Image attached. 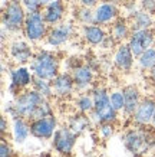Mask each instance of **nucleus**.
Listing matches in <instances>:
<instances>
[{
  "label": "nucleus",
  "mask_w": 155,
  "mask_h": 157,
  "mask_svg": "<svg viewBox=\"0 0 155 157\" xmlns=\"http://www.w3.org/2000/svg\"><path fill=\"white\" fill-rule=\"evenodd\" d=\"M146 125L127 130L122 136V144L134 157H145L155 148V128L146 130Z\"/></svg>",
  "instance_id": "obj_1"
},
{
  "label": "nucleus",
  "mask_w": 155,
  "mask_h": 157,
  "mask_svg": "<svg viewBox=\"0 0 155 157\" xmlns=\"http://www.w3.org/2000/svg\"><path fill=\"white\" fill-rule=\"evenodd\" d=\"M94 111L89 114L92 124L99 125L102 123H115L118 120V111L111 105V94L103 86L92 90Z\"/></svg>",
  "instance_id": "obj_2"
},
{
  "label": "nucleus",
  "mask_w": 155,
  "mask_h": 157,
  "mask_svg": "<svg viewBox=\"0 0 155 157\" xmlns=\"http://www.w3.org/2000/svg\"><path fill=\"white\" fill-rule=\"evenodd\" d=\"M30 71L33 72L35 78L52 81L59 74V59L56 53L47 49L38 51L30 61Z\"/></svg>",
  "instance_id": "obj_3"
},
{
  "label": "nucleus",
  "mask_w": 155,
  "mask_h": 157,
  "mask_svg": "<svg viewBox=\"0 0 155 157\" xmlns=\"http://www.w3.org/2000/svg\"><path fill=\"white\" fill-rule=\"evenodd\" d=\"M28 12L24 10L22 0H9L3 5L2 13V25L7 32H20L23 30Z\"/></svg>",
  "instance_id": "obj_4"
},
{
  "label": "nucleus",
  "mask_w": 155,
  "mask_h": 157,
  "mask_svg": "<svg viewBox=\"0 0 155 157\" xmlns=\"http://www.w3.org/2000/svg\"><path fill=\"white\" fill-rule=\"evenodd\" d=\"M45 100H46V98L40 95L38 91H35L33 88L32 90L28 88V90L22 91L17 97H14L13 104H14V107H16V111H17L19 117H23V118L30 121V120L33 118V114H35L36 108H38Z\"/></svg>",
  "instance_id": "obj_5"
},
{
  "label": "nucleus",
  "mask_w": 155,
  "mask_h": 157,
  "mask_svg": "<svg viewBox=\"0 0 155 157\" xmlns=\"http://www.w3.org/2000/svg\"><path fill=\"white\" fill-rule=\"evenodd\" d=\"M49 32V25L43 19L42 12L36 13H28L26 22L23 26V35L26 40L30 43H38L43 39H46Z\"/></svg>",
  "instance_id": "obj_6"
},
{
  "label": "nucleus",
  "mask_w": 155,
  "mask_h": 157,
  "mask_svg": "<svg viewBox=\"0 0 155 157\" xmlns=\"http://www.w3.org/2000/svg\"><path fill=\"white\" fill-rule=\"evenodd\" d=\"M76 137H78V136H76L68 125L57 127V130L55 131L53 137H52L53 150H55L57 154H62V156H69V154H72L73 148H75V144H76Z\"/></svg>",
  "instance_id": "obj_7"
},
{
  "label": "nucleus",
  "mask_w": 155,
  "mask_h": 157,
  "mask_svg": "<svg viewBox=\"0 0 155 157\" xmlns=\"http://www.w3.org/2000/svg\"><path fill=\"white\" fill-rule=\"evenodd\" d=\"M155 45V30L154 29H144V30H134L128 39V46L132 53L138 58L142 52Z\"/></svg>",
  "instance_id": "obj_8"
},
{
  "label": "nucleus",
  "mask_w": 155,
  "mask_h": 157,
  "mask_svg": "<svg viewBox=\"0 0 155 157\" xmlns=\"http://www.w3.org/2000/svg\"><path fill=\"white\" fill-rule=\"evenodd\" d=\"M57 130V120L55 115L30 120V136L38 140H50Z\"/></svg>",
  "instance_id": "obj_9"
},
{
  "label": "nucleus",
  "mask_w": 155,
  "mask_h": 157,
  "mask_svg": "<svg viewBox=\"0 0 155 157\" xmlns=\"http://www.w3.org/2000/svg\"><path fill=\"white\" fill-rule=\"evenodd\" d=\"M73 32H75L73 25L69 23V22H62V23L52 26L49 29L46 36V43L52 48H59V46L69 42Z\"/></svg>",
  "instance_id": "obj_10"
},
{
  "label": "nucleus",
  "mask_w": 155,
  "mask_h": 157,
  "mask_svg": "<svg viewBox=\"0 0 155 157\" xmlns=\"http://www.w3.org/2000/svg\"><path fill=\"white\" fill-rule=\"evenodd\" d=\"M95 25L99 26H106V25H112L115 20L119 17V6L111 2H102L99 5L95 6Z\"/></svg>",
  "instance_id": "obj_11"
},
{
  "label": "nucleus",
  "mask_w": 155,
  "mask_h": 157,
  "mask_svg": "<svg viewBox=\"0 0 155 157\" xmlns=\"http://www.w3.org/2000/svg\"><path fill=\"white\" fill-rule=\"evenodd\" d=\"M155 114V98L152 97H145L142 98L139 102L138 108L135 109V113L132 115V121L136 125H148L152 123Z\"/></svg>",
  "instance_id": "obj_12"
},
{
  "label": "nucleus",
  "mask_w": 155,
  "mask_h": 157,
  "mask_svg": "<svg viewBox=\"0 0 155 157\" xmlns=\"http://www.w3.org/2000/svg\"><path fill=\"white\" fill-rule=\"evenodd\" d=\"M9 55L12 61L16 62L17 65H24L33 59L35 53L30 46V43L26 40H14L9 46Z\"/></svg>",
  "instance_id": "obj_13"
},
{
  "label": "nucleus",
  "mask_w": 155,
  "mask_h": 157,
  "mask_svg": "<svg viewBox=\"0 0 155 157\" xmlns=\"http://www.w3.org/2000/svg\"><path fill=\"white\" fill-rule=\"evenodd\" d=\"M9 78H10L9 85L16 86L20 91L28 90L29 86L33 84V81H35L33 72L30 71V68L24 67V65H19V67L13 68L9 72Z\"/></svg>",
  "instance_id": "obj_14"
},
{
  "label": "nucleus",
  "mask_w": 155,
  "mask_h": 157,
  "mask_svg": "<svg viewBox=\"0 0 155 157\" xmlns=\"http://www.w3.org/2000/svg\"><path fill=\"white\" fill-rule=\"evenodd\" d=\"M43 19L49 26H56L62 23V20L66 14V6L63 0H55L49 5H46L42 10Z\"/></svg>",
  "instance_id": "obj_15"
},
{
  "label": "nucleus",
  "mask_w": 155,
  "mask_h": 157,
  "mask_svg": "<svg viewBox=\"0 0 155 157\" xmlns=\"http://www.w3.org/2000/svg\"><path fill=\"white\" fill-rule=\"evenodd\" d=\"M52 85H53V94L59 98L69 97L75 90V81L72 78V74L68 72H59L52 79Z\"/></svg>",
  "instance_id": "obj_16"
},
{
  "label": "nucleus",
  "mask_w": 155,
  "mask_h": 157,
  "mask_svg": "<svg viewBox=\"0 0 155 157\" xmlns=\"http://www.w3.org/2000/svg\"><path fill=\"white\" fill-rule=\"evenodd\" d=\"M82 38L88 45L92 46H102V43L106 40L108 33L106 30L103 29V26L99 25H85L82 26Z\"/></svg>",
  "instance_id": "obj_17"
},
{
  "label": "nucleus",
  "mask_w": 155,
  "mask_h": 157,
  "mask_svg": "<svg viewBox=\"0 0 155 157\" xmlns=\"http://www.w3.org/2000/svg\"><path fill=\"white\" fill-rule=\"evenodd\" d=\"M71 74L75 81V88L79 91L88 90L94 82V71L89 65H76Z\"/></svg>",
  "instance_id": "obj_18"
},
{
  "label": "nucleus",
  "mask_w": 155,
  "mask_h": 157,
  "mask_svg": "<svg viewBox=\"0 0 155 157\" xmlns=\"http://www.w3.org/2000/svg\"><path fill=\"white\" fill-rule=\"evenodd\" d=\"M134 59H135V55L132 53L131 48L128 46V43H121L118 46L115 55H113V63H115V67L124 72H129L132 69Z\"/></svg>",
  "instance_id": "obj_19"
},
{
  "label": "nucleus",
  "mask_w": 155,
  "mask_h": 157,
  "mask_svg": "<svg viewBox=\"0 0 155 157\" xmlns=\"http://www.w3.org/2000/svg\"><path fill=\"white\" fill-rule=\"evenodd\" d=\"M128 22L134 30H144V29H154V16L142 9L135 10L134 13L128 14Z\"/></svg>",
  "instance_id": "obj_20"
},
{
  "label": "nucleus",
  "mask_w": 155,
  "mask_h": 157,
  "mask_svg": "<svg viewBox=\"0 0 155 157\" xmlns=\"http://www.w3.org/2000/svg\"><path fill=\"white\" fill-rule=\"evenodd\" d=\"M124 97H125V107H124V114L128 117H132L135 109L138 108L139 102L142 101L141 91L138 90L136 85H127L122 88Z\"/></svg>",
  "instance_id": "obj_21"
},
{
  "label": "nucleus",
  "mask_w": 155,
  "mask_h": 157,
  "mask_svg": "<svg viewBox=\"0 0 155 157\" xmlns=\"http://www.w3.org/2000/svg\"><path fill=\"white\" fill-rule=\"evenodd\" d=\"M12 136L14 143L23 144L30 136V121L23 117H16L12 120Z\"/></svg>",
  "instance_id": "obj_22"
},
{
  "label": "nucleus",
  "mask_w": 155,
  "mask_h": 157,
  "mask_svg": "<svg viewBox=\"0 0 155 157\" xmlns=\"http://www.w3.org/2000/svg\"><path fill=\"white\" fill-rule=\"evenodd\" d=\"M132 33L131 25L125 17H118L112 25H111V33L109 36L116 43H122L124 40H128Z\"/></svg>",
  "instance_id": "obj_23"
},
{
  "label": "nucleus",
  "mask_w": 155,
  "mask_h": 157,
  "mask_svg": "<svg viewBox=\"0 0 155 157\" xmlns=\"http://www.w3.org/2000/svg\"><path fill=\"white\" fill-rule=\"evenodd\" d=\"M90 124H92V120H90L89 114H83V113H79V111L76 114L71 115L69 120H68V127L76 136H80L82 133H85L90 127Z\"/></svg>",
  "instance_id": "obj_24"
},
{
  "label": "nucleus",
  "mask_w": 155,
  "mask_h": 157,
  "mask_svg": "<svg viewBox=\"0 0 155 157\" xmlns=\"http://www.w3.org/2000/svg\"><path fill=\"white\" fill-rule=\"evenodd\" d=\"M32 88L35 91H38L42 97H45L46 100L52 98L55 95L53 94V85H52V81H47V79H42V78H35V81L32 84Z\"/></svg>",
  "instance_id": "obj_25"
},
{
  "label": "nucleus",
  "mask_w": 155,
  "mask_h": 157,
  "mask_svg": "<svg viewBox=\"0 0 155 157\" xmlns=\"http://www.w3.org/2000/svg\"><path fill=\"white\" fill-rule=\"evenodd\" d=\"M136 62L141 69L149 71L155 67V46L154 48H148L145 52H142L139 56L136 58Z\"/></svg>",
  "instance_id": "obj_26"
},
{
  "label": "nucleus",
  "mask_w": 155,
  "mask_h": 157,
  "mask_svg": "<svg viewBox=\"0 0 155 157\" xmlns=\"http://www.w3.org/2000/svg\"><path fill=\"white\" fill-rule=\"evenodd\" d=\"M76 109L83 114H90L94 111V98L92 94H80L75 101Z\"/></svg>",
  "instance_id": "obj_27"
},
{
  "label": "nucleus",
  "mask_w": 155,
  "mask_h": 157,
  "mask_svg": "<svg viewBox=\"0 0 155 157\" xmlns=\"http://www.w3.org/2000/svg\"><path fill=\"white\" fill-rule=\"evenodd\" d=\"M76 19L82 26L85 25H94L95 23V13L92 7H86V6H82L78 10H76Z\"/></svg>",
  "instance_id": "obj_28"
},
{
  "label": "nucleus",
  "mask_w": 155,
  "mask_h": 157,
  "mask_svg": "<svg viewBox=\"0 0 155 157\" xmlns=\"http://www.w3.org/2000/svg\"><path fill=\"white\" fill-rule=\"evenodd\" d=\"M111 105L116 109L118 113L119 111H124V107H125V97H124L122 90H116L111 92Z\"/></svg>",
  "instance_id": "obj_29"
},
{
  "label": "nucleus",
  "mask_w": 155,
  "mask_h": 157,
  "mask_svg": "<svg viewBox=\"0 0 155 157\" xmlns=\"http://www.w3.org/2000/svg\"><path fill=\"white\" fill-rule=\"evenodd\" d=\"M49 115H53V108H52L50 102L49 100H45L42 104L39 105L35 114H33V118L32 120H36V118H43V117H49Z\"/></svg>",
  "instance_id": "obj_30"
},
{
  "label": "nucleus",
  "mask_w": 155,
  "mask_h": 157,
  "mask_svg": "<svg viewBox=\"0 0 155 157\" xmlns=\"http://www.w3.org/2000/svg\"><path fill=\"white\" fill-rule=\"evenodd\" d=\"M98 131L103 140H109L115 134V125L113 123H102L98 125Z\"/></svg>",
  "instance_id": "obj_31"
},
{
  "label": "nucleus",
  "mask_w": 155,
  "mask_h": 157,
  "mask_svg": "<svg viewBox=\"0 0 155 157\" xmlns=\"http://www.w3.org/2000/svg\"><path fill=\"white\" fill-rule=\"evenodd\" d=\"M22 5H23L24 10L28 13H36V12H42V0H22Z\"/></svg>",
  "instance_id": "obj_32"
},
{
  "label": "nucleus",
  "mask_w": 155,
  "mask_h": 157,
  "mask_svg": "<svg viewBox=\"0 0 155 157\" xmlns=\"http://www.w3.org/2000/svg\"><path fill=\"white\" fill-rule=\"evenodd\" d=\"M139 9L145 10L152 16H155V0H141L139 2Z\"/></svg>",
  "instance_id": "obj_33"
},
{
  "label": "nucleus",
  "mask_w": 155,
  "mask_h": 157,
  "mask_svg": "<svg viewBox=\"0 0 155 157\" xmlns=\"http://www.w3.org/2000/svg\"><path fill=\"white\" fill-rule=\"evenodd\" d=\"M0 157H13V150L5 138H2V143H0Z\"/></svg>",
  "instance_id": "obj_34"
},
{
  "label": "nucleus",
  "mask_w": 155,
  "mask_h": 157,
  "mask_svg": "<svg viewBox=\"0 0 155 157\" xmlns=\"http://www.w3.org/2000/svg\"><path fill=\"white\" fill-rule=\"evenodd\" d=\"M80 5L82 6H86V7H95V6L98 5L99 0H79Z\"/></svg>",
  "instance_id": "obj_35"
},
{
  "label": "nucleus",
  "mask_w": 155,
  "mask_h": 157,
  "mask_svg": "<svg viewBox=\"0 0 155 157\" xmlns=\"http://www.w3.org/2000/svg\"><path fill=\"white\" fill-rule=\"evenodd\" d=\"M0 131H2V134H5L7 131V120H6V117L0 118Z\"/></svg>",
  "instance_id": "obj_36"
},
{
  "label": "nucleus",
  "mask_w": 155,
  "mask_h": 157,
  "mask_svg": "<svg viewBox=\"0 0 155 157\" xmlns=\"http://www.w3.org/2000/svg\"><path fill=\"white\" fill-rule=\"evenodd\" d=\"M148 78H149V81L155 85V67L152 68V69H149V71H148Z\"/></svg>",
  "instance_id": "obj_37"
},
{
  "label": "nucleus",
  "mask_w": 155,
  "mask_h": 157,
  "mask_svg": "<svg viewBox=\"0 0 155 157\" xmlns=\"http://www.w3.org/2000/svg\"><path fill=\"white\" fill-rule=\"evenodd\" d=\"M106 2H111V3H115V5H118V6H119V5H125V3H127V2H128V0H106Z\"/></svg>",
  "instance_id": "obj_38"
},
{
  "label": "nucleus",
  "mask_w": 155,
  "mask_h": 157,
  "mask_svg": "<svg viewBox=\"0 0 155 157\" xmlns=\"http://www.w3.org/2000/svg\"><path fill=\"white\" fill-rule=\"evenodd\" d=\"M52 2H55V0H42V5H43V7L46 5H49V3H52Z\"/></svg>",
  "instance_id": "obj_39"
},
{
  "label": "nucleus",
  "mask_w": 155,
  "mask_h": 157,
  "mask_svg": "<svg viewBox=\"0 0 155 157\" xmlns=\"http://www.w3.org/2000/svg\"><path fill=\"white\" fill-rule=\"evenodd\" d=\"M151 124H152V127L155 128V114H154V118H152V123H151Z\"/></svg>",
  "instance_id": "obj_40"
},
{
  "label": "nucleus",
  "mask_w": 155,
  "mask_h": 157,
  "mask_svg": "<svg viewBox=\"0 0 155 157\" xmlns=\"http://www.w3.org/2000/svg\"><path fill=\"white\" fill-rule=\"evenodd\" d=\"M68 2H76V0H68Z\"/></svg>",
  "instance_id": "obj_41"
},
{
  "label": "nucleus",
  "mask_w": 155,
  "mask_h": 157,
  "mask_svg": "<svg viewBox=\"0 0 155 157\" xmlns=\"http://www.w3.org/2000/svg\"><path fill=\"white\" fill-rule=\"evenodd\" d=\"M145 157H155V156H145Z\"/></svg>",
  "instance_id": "obj_42"
},
{
  "label": "nucleus",
  "mask_w": 155,
  "mask_h": 157,
  "mask_svg": "<svg viewBox=\"0 0 155 157\" xmlns=\"http://www.w3.org/2000/svg\"><path fill=\"white\" fill-rule=\"evenodd\" d=\"M154 98H155V95H154Z\"/></svg>",
  "instance_id": "obj_43"
}]
</instances>
